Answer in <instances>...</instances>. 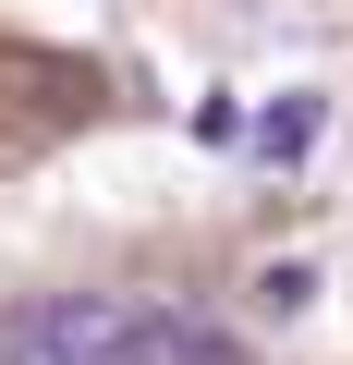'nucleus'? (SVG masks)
I'll list each match as a JSON object with an SVG mask.
<instances>
[{
    "mask_svg": "<svg viewBox=\"0 0 353 365\" xmlns=\"http://www.w3.org/2000/svg\"><path fill=\"white\" fill-rule=\"evenodd\" d=\"M0 365H244V341L158 292H49L0 317Z\"/></svg>",
    "mask_w": 353,
    "mask_h": 365,
    "instance_id": "nucleus-1",
    "label": "nucleus"
},
{
    "mask_svg": "<svg viewBox=\"0 0 353 365\" xmlns=\"http://www.w3.org/2000/svg\"><path fill=\"white\" fill-rule=\"evenodd\" d=\"M317 134H329V98H317V86H280V98H256V110H244V146H256L268 170H305V158H317Z\"/></svg>",
    "mask_w": 353,
    "mask_h": 365,
    "instance_id": "nucleus-2",
    "label": "nucleus"
},
{
    "mask_svg": "<svg viewBox=\"0 0 353 365\" xmlns=\"http://www.w3.org/2000/svg\"><path fill=\"white\" fill-rule=\"evenodd\" d=\"M244 292H256V317H280V329H292V317L317 304V256H268V268H256Z\"/></svg>",
    "mask_w": 353,
    "mask_h": 365,
    "instance_id": "nucleus-3",
    "label": "nucleus"
},
{
    "mask_svg": "<svg viewBox=\"0 0 353 365\" xmlns=\"http://www.w3.org/2000/svg\"><path fill=\"white\" fill-rule=\"evenodd\" d=\"M195 134L208 146H244V98H195Z\"/></svg>",
    "mask_w": 353,
    "mask_h": 365,
    "instance_id": "nucleus-4",
    "label": "nucleus"
}]
</instances>
